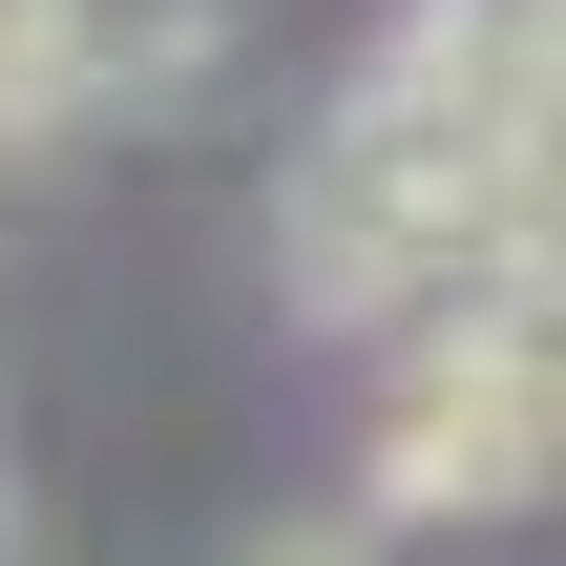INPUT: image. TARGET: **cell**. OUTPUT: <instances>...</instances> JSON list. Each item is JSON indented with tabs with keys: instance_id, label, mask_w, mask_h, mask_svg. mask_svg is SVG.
<instances>
[{
	"instance_id": "5b68a950",
	"label": "cell",
	"mask_w": 566,
	"mask_h": 566,
	"mask_svg": "<svg viewBox=\"0 0 566 566\" xmlns=\"http://www.w3.org/2000/svg\"><path fill=\"white\" fill-rule=\"evenodd\" d=\"M0 566H21V525H0Z\"/></svg>"
},
{
	"instance_id": "3957f363",
	"label": "cell",
	"mask_w": 566,
	"mask_h": 566,
	"mask_svg": "<svg viewBox=\"0 0 566 566\" xmlns=\"http://www.w3.org/2000/svg\"><path fill=\"white\" fill-rule=\"evenodd\" d=\"M504 42H525V147H566V0H504Z\"/></svg>"
},
{
	"instance_id": "8992f818",
	"label": "cell",
	"mask_w": 566,
	"mask_h": 566,
	"mask_svg": "<svg viewBox=\"0 0 566 566\" xmlns=\"http://www.w3.org/2000/svg\"><path fill=\"white\" fill-rule=\"evenodd\" d=\"M546 336H566V315H546Z\"/></svg>"
},
{
	"instance_id": "277c9868",
	"label": "cell",
	"mask_w": 566,
	"mask_h": 566,
	"mask_svg": "<svg viewBox=\"0 0 566 566\" xmlns=\"http://www.w3.org/2000/svg\"><path fill=\"white\" fill-rule=\"evenodd\" d=\"M231 566H378V525H252Z\"/></svg>"
},
{
	"instance_id": "7a4b0ae2",
	"label": "cell",
	"mask_w": 566,
	"mask_h": 566,
	"mask_svg": "<svg viewBox=\"0 0 566 566\" xmlns=\"http://www.w3.org/2000/svg\"><path fill=\"white\" fill-rule=\"evenodd\" d=\"M126 105V0H0V168Z\"/></svg>"
},
{
	"instance_id": "6da1fadb",
	"label": "cell",
	"mask_w": 566,
	"mask_h": 566,
	"mask_svg": "<svg viewBox=\"0 0 566 566\" xmlns=\"http://www.w3.org/2000/svg\"><path fill=\"white\" fill-rule=\"evenodd\" d=\"M546 462H566V336L525 294L420 315V357H399V399H378V525H483V504H525Z\"/></svg>"
}]
</instances>
